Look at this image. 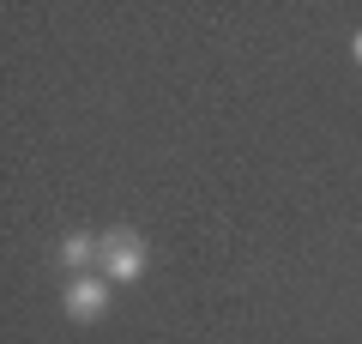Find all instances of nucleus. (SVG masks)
I'll return each mask as SVG.
<instances>
[{"label":"nucleus","mask_w":362,"mask_h":344,"mask_svg":"<svg viewBox=\"0 0 362 344\" xmlns=\"http://www.w3.org/2000/svg\"><path fill=\"white\" fill-rule=\"evenodd\" d=\"M54 260H61L66 272H90L97 266V236H85V229H73V236H61V248H54Z\"/></svg>","instance_id":"nucleus-3"},{"label":"nucleus","mask_w":362,"mask_h":344,"mask_svg":"<svg viewBox=\"0 0 362 344\" xmlns=\"http://www.w3.org/2000/svg\"><path fill=\"white\" fill-rule=\"evenodd\" d=\"M109 302H115V284H109L103 272H78V278H66V290H61V308H66L73 320L109 314Z\"/></svg>","instance_id":"nucleus-2"},{"label":"nucleus","mask_w":362,"mask_h":344,"mask_svg":"<svg viewBox=\"0 0 362 344\" xmlns=\"http://www.w3.org/2000/svg\"><path fill=\"white\" fill-rule=\"evenodd\" d=\"M145 266H151V248H145L139 229L115 224V229H103V236H97V272H103L115 290H121V284H139Z\"/></svg>","instance_id":"nucleus-1"},{"label":"nucleus","mask_w":362,"mask_h":344,"mask_svg":"<svg viewBox=\"0 0 362 344\" xmlns=\"http://www.w3.org/2000/svg\"><path fill=\"white\" fill-rule=\"evenodd\" d=\"M350 61L362 67V30H356V37H350Z\"/></svg>","instance_id":"nucleus-4"}]
</instances>
